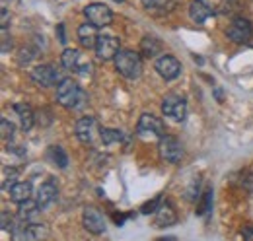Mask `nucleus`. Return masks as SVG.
I'll list each match as a JSON object with an SVG mask.
<instances>
[{
	"mask_svg": "<svg viewBox=\"0 0 253 241\" xmlns=\"http://www.w3.org/2000/svg\"><path fill=\"white\" fill-rule=\"evenodd\" d=\"M226 33H228V37L234 43H246V41L252 39L253 28L252 24H250V20H246V18H234Z\"/></svg>",
	"mask_w": 253,
	"mask_h": 241,
	"instance_id": "1a4fd4ad",
	"label": "nucleus"
},
{
	"mask_svg": "<svg viewBox=\"0 0 253 241\" xmlns=\"http://www.w3.org/2000/svg\"><path fill=\"white\" fill-rule=\"evenodd\" d=\"M212 14H214V10H212L205 0H193L189 4V18L197 26L205 24Z\"/></svg>",
	"mask_w": 253,
	"mask_h": 241,
	"instance_id": "ddd939ff",
	"label": "nucleus"
},
{
	"mask_svg": "<svg viewBox=\"0 0 253 241\" xmlns=\"http://www.w3.org/2000/svg\"><path fill=\"white\" fill-rule=\"evenodd\" d=\"M154 66H156V72H158L164 80H173L181 72V64H179V60L175 59L173 55H162L156 60Z\"/></svg>",
	"mask_w": 253,
	"mask_h": 241,
	"instance_id": "9b49d317",
	"label": "nucleus"
},
{
	"mask_svg": "<svg viewBox=\"0 0 253 241\" xmlns=\"http://www.w3.org/2000/svg\"><path fill=\"white\" fill-rule=\"evenodd\" d=\"M14 111H16L18 117H20L22 128H24V130H30L33 126V120H35V115H33L32 107H30L28 103H16V105H14Z\"/></svg>",
	"mask_w": 253,
	"mask_h": 241,
	"instance_id": "a211bd4d",
	"label": "nucleus"
},
{
	"mask_svg": "<svg viewBox=\"0 0 253 241\" xmlns=\"http://www.w3.org/2000/svg\"><path fill=\"white\" fill-rule=\"evenodd\" d=\"M101 142L105 146H113V144H121V142H126L128 138L125 136V132L117 130V128H101V134H99Z\"/></svg>",
	"mask_w": 253,
	"mask_h": 241,
	"instance_id": "6ab92c4d",
	"label": "nucleus"
},
{
	"mask_svg": "<svg viewBox=\"0 0 253 241\" xmlns=\"http://www.w3.org/2000/svg\"><path fill=\"white\" fill-rule=\"evenodd\" d=\"M119 39L111 37V35H99L97 43H95V55L99 60H111L117 57L119 53Z\"/></svg>",
	"mask_w": 253,
	"mask_h": 241,
	"instance_id": "9d476101",
	"label": "nucleus"
},
{
	"mask_svg": "<svg viewBox=\"0 0 253 241\" xmlns=\"http://www.w3.org/2000/svg\"><path fill=\"white\" fill-rule=\"evenodd\" d=\"M242 238L248 241H253V228L252 226H246L244 230H242Z\"/></svg>",
	"mask_w": 253,
	"mask_h": 241,
	"instance_id": "7c9ffc66",
	"label": "nucleus"
},
{
	"mask_svg": "<svg viewBox=\"0 0 253 241\" xmlns=\"http://www.w3.org/2000/svg\"><path fill=\"white\" fill-rule=\"evenodd\" d=\"M84 228L92 234H103L105 232V220L101 216V212L94 208V206H86L84 208V216H82Z\"/></svg>",
	"mask_w": 253,
	"mask_h": 241,
	"instance_id": "f8f14e48",
	"label": "nucleus"
},
{
	"mask_svg": "<svg viewBox=\"0 0 253 241\" xmlns=\"http://www.w3.org/2000/svg\"><path fill=\"white\" fill-rule=\"evenodd\" d=\"M97 30H99V28H95L94 24H90V22H88V24H82V26L78 28L80 45L86 47V49H95V43H97V39H99Z\"/></svg>",
	"mask_w": 253,
	"mask_h": 241,
	"instance_id": "2eb2a0df",
	"label": "nucleus"
},
{
	"mask_svg": "<svg viewBox=\"0 0 253 241\" xmlns=\"http://www.w3.org/2000/svg\"><path fill=\"white\" fill-rule=\"evenodd\" d=\"M0 126H2V136H4V138H12V136H14V124L8 119L0 120Z\"/></svg>",
	"mask_w": 253,
	"mask_h": 241,
	"instance_id": "cd10ccee",
	"label": "nucleus"
},
{
	"mask_svg": "<svg viewBox=\"0 0 253 241\" xmlns=\"http://www.w3.org/2000/svg\"><path fill=\"white\" fill-rule=\"evenodd\" d=\"M115 2H123V0H115Z\"/></svg>",
	"mask_w": 253,
	"mask_h": 241,
	"instance_id": "c9c22d12",
	"label": "nucleus"
},
{
	"mask_svg": "<svg viewBox=\"0 0 253 241\" xmlns=\"http://www.w3.org/2000/svg\"><path fill=\"white\" fill-rule=\"evenodd\" d=\"M216 99H218V101H222V91L220 90H216Z\"/></svg>",
	"mask_w": 253,
	"mask_h": 241,
	"instance_id": "f704fd0d",
	"label": "nucleus"
},
{
	"mask_svg": "<svg viewBox=\"0 0 253 241\" xmlns=\"http://www.w3.org/2000/svg\"><path fill=\"white\" fill-rule=\"evenodd\" d=\"M57 99L63 107L68 109H74V107H80L82 101H84V91L80 90V86L72 80V78H63L59 84H57Z\"/></svg>",
	"mask_w": 253,
	"mask_h": 241,
	"instance_id": "f03ea898",
	"label": "nucleus"
},
{
	"mask_svg": "<svg viewBox=\"0 0 253 241\" xmlns=\"http://www.w3.org/2000/svg\"><path fill=\"white\" fill-rule=\"evenodd\" d=\"M61 64L64 68L72 70V68H78L80 64V51L78 49H64L63 55H61Z\"/></svg>",
	"mask_w": 253,
	"mask_h": 241,
	"instance_id": "5701e85b",
	"label": "nucleus"
},
{
	"mask_svg": "<svg viewBox=\"0 0 253 241\" xmlns=\"http://www.w3.org/2000/svg\"><path fill=\"white\" fill-rule=\"evenodd\" d=\"M0 14H2V28H8V20H10V16H8V8H6V6H2Z\"/></svg>",
	"mask_w": 253,
	"mask_h": 241,
	"instance_id": "473e14b6",
	"label": "nucleus"
},
{
	"mask_svg": "<svg viewBox=\"0 0 253 241\" xmlns=\"http://www.w3.org/2000/svg\"><path fill=\"white\" fill-rule=\"evenodd\" d=\"M57 195H59V189H57V183L55 181L49 179L47 183H43L39 187V191H37V202H39V206L41 208L49 206L57 199Z\"/></svg>",
	"mask_w": 253,
	"mask_h": 241,
	"instance_id": "4468645a",
	"label": "nucleus"
},
{
	"mask_svg": "<svg viewBox=\"0 0 253 241\" xmlns=\"http://www.w3.org/2000/svg\"><path fill=\"white\" fill-rule=\"evenodd\" d=\"M76 138L84 144H92L95 138L101 134V128L94 117H82L76 122Z\"/></svg>",
	"mask_w": 253,
	"mask_h": 241,
	"instance_id": "6e6552de",
	"label": "nucleus"
},
{
	"mask_svg": "<svg viewBox=\"0 0 253 241\" xmlns=\"http://www.w3.org/2000/svg\"><path fill=\"white\" fill-rule=\"evenodd\" d=\"M199 187H201V179L197 177V179H193L191 187L187 189V199H189V201H195V199H199Z\"/></svg>",
	"mask_w": 253,
	"mask_h": 241,
	"instance_id": "c85d7f7f",
	"label": "nucleus"
},
{
	"mask_svg": "<svg viewBox=\"0 0 253 241\" xmlns=\"http://www.w3.org/2000/svg\"><path fill=\"white\" fill-rule=\"evenodd\" d=\"M136 132L142 138H150V136L162 138L166 134V126H164L162 119L150 115V113H142L140 119H138V124H136Z\"/></svg>",
	"mask_w": 253,
	"mask_h": 241,
	"instance_id": "20e7f679",
	"label": "nucleus"
},
{
	"mask_svg": "<svg viewBox=\"0 0 253 241\" xmlns=\"http://www.w3.org/2000/svg\"><path fill=\"white\" fill-rule=\"evenodd\" d=\"M84 16L88 18L90 24H94L95 28H107L113 22V12L105 4H101V2L88 4L84 8Z\"/></svg>",
	"mask_w": 253,
	"mask_h": 241,
	"instance_id": "39448f33",
	"label": "nucleus"
},
{
	"mask_svg": "<svg viewBox=\"0 0 253 241\" xmlns=\"http://www.w3.org/2000/svg\"><path fill=\"white\" fill-rule=\"evenodd\" d=\"M8 191H10V199L16 204L32 199V183H28V181H16Z\"/></svg>",
	"mask_w": 253,
	"mask_h": 241,
	"instance_id": "f3484780",
	"label": "nucleus"
},
{
	"mask_svg": "<svg viewBox=\"0 0 253 241\" xmlns=\"http://www.w3.org/2000/svg\"><path fill=\"white\" fill-rule=\"evenodd\" d=\"M115 68L126 80H136L142 74V59L134 51H128V49L119 51L115 57Z\"/></svg>",
	"mask_w": 253,
	"mask_h": 241,
	"instance_id": "f257e3e1",
	"label": "nucleus"
},
{
	"mask_svg": "<svg viewBox=\"0 0 253 241\" xmlns=\"http://www.w3.org/2000/svg\"><path fill=\"white\" fill-rule=\"evenodd\" d=\"M57 33H59V43H66V37H64V24H59L57 26Z\"/></svg>",
	"mask_w": 253,
	"mask_h": 241,
	"instance_id": "72a5a7b5",
	"label": "nucleus"
},
{
	"mask_svg": "<svg viewBox=\"0 0 253 241\" xmlns=\"http://www.w3.org/2000/svg\"><path fill=\"white\" fill-rule=\"evenodd\" d=\"M35 57H37V49H33V47H24V49L20 51V64H28V62H32Z\"/></svg>",
	"mask_w": 253,
	"mask_h": 241,
	"instance_id": "bb28decb",
	"label": "nucleus"
},
{
	"mask_svg": "<svg viewBox=\"0 0 253 241\" xmlns=\"http://www.w3.org/2000/svg\"><path fill=\"white\" fill-rule=\"evenodd\" d=\"M76 70H78L82 76H86V74H90V72H92V64H90V62H88V64H78V68H76Z\"/></svg>",
	"mask_w": 253,
	"mask_h": 241,
	"instance_id": "2f4dec72",
	"label": "nucleus"
},
{
	"mask_svg": "<svg viewBox=\"0 0 253 241\" xmlns=\"http://www.w3.org/2000/svg\"><path fill=\"white\" fill-rule=\"evenodd\" d=\"M12 49V37H8L6 28H2V53H8Z\"/></svg>",
	"mask_w": 253,
	"mask_h": 241,
	"instance_id": "c756f323",
	"label": "nucleus"
},
{
	"mask_svg": "<svg viewBox=\"0 0 253 241\" xmlns=\"http://www.w3.org/2000/svg\"><path fill=\"white\" fill-rule=\"evenodd\" d=\"M39 208H41V206H39L37 201L28 199V201H24V202L18 204V218L24 220V222H28V220H32L33 216L39 214Z\"/></svg>",
	"mask_w": 253,
	"mask_h": 241,
	"instance_id": "aec40b11",
	"label": "nucleus"
},
{
	"mask_svg": "<svg viewBox=\"0 0 253 241\" xmlns=\"http://www.w3.org/2000/svg\"><path fill=\"white\" fill-rule=\"evenodd\" d=\"M175 222H177V214H175L173 204H171L169 201L162 202L160 208L156 210V224L162 226V228H168V226H171V224H175Z\"/></svg>",
	"mask_w": 253,
	"mask_h": 241,
	"instance_id": "dca6fc26",
	"label": "nucleus"
},
{
	"mask_svg": "<svg viewBox=\"0 0 253 241\" xmlns=\"http://www.w3.org/2000/svg\"><path fill=\"white\" fill-rule=\"evenodd\" d=\"M4 2H6V0H4Z\"/></svg>",
	"mask_w": 253,
	"mask_h": 241,
	"instance_id": "e433bc0d",
	"label": "nucleus"
},
{
	"mask_svg": "<svg viewBox=\"0 0 253 241\" xmlns=\"http://www.w3.org/2000/svg\"><path fill=\"white\" fill-rule=\"evenodd\" d=\"M49 158H51L53 163L59 165L61 169H64V167L68 165V156H66V152H64L61 146H51V148H49Z\"/></svg>",
	"mask_w": 253,
	"mask_h": 241,
	"instance_id": "393cba45",
	"label": "nucleus"
},
{
	"mask_svg": "<svg viewBox=\"0 0 253 241\" xmlns=\"http://www.w3.org/2000/svg\"><path fill=\"white\" fill-rule=\"evenodd\" d=\"M199 199H201L199 204H197V214L199 216H207L209 212H212V189H207Z\"/></svg>",
	"mask_w": 253,
	"mask_h": 241,
	"instance_id": "b1692460",
	"label": "nucleus"
},
{
	"mask_svg": "<svg viewBox=\"0 0 253 241\" xmlns=\"http://www.w3.org/2000/svg\"><path fill=\"white\" fill-rule=\"evenodd\" d=\"M160 204H162V199L156 197V199H152V201L144 202V204L140 206V212H142V214H156V210L160 208Z\"/></svg>",
	"mask_w": 253,
	"mask_h": 241,
	"instance_id": "a878e982",
	"label": "nucleus"
},
{
	"mask_svg": "<svg viewBox=\"0 0 253 241\" xmlns=\"http://www.w3.org/2000/svg\"><path fill=\"white\" fill-rule=\"evenodd\" d=\"M160 51H162V45H160V41L156 37H152V35H146L142 41H140V55L142 57H156Z\"/></svg>",
	"mask_w": 253,
	"mask_h": 241,
	"instance_id": "412c9836",
	"label": "nucleus"
},
{
	"mask_svg": "<svg viewBox=\"0 0 253 241\" xmlns=\"http://www.w3.org/2000/svg\"><path fill=\"white\" fill-rule=\"evenodd\" d=\"M142 4L152 10V12H160V14H168L175 8L177 0H142Z\"/></svg>",
	"mask_w": 253,
	"mask_h": 241,
	"instance_id": "4be33fe9",
	"label": "nucleus"
},
{
	"mask_svg": "<svg viewBox=\"0 0 253 241\" xmlns=\"http://www.w3.org/2000/svg\"><path fill=\"white\" fill-rule=\"evenodd\" d=\"M158 150H160L162 160H166V161H169V163H179L181 158H183V148H181V144H179L173 136H169V134H164V136L160 138Z\"/></svg>",
	"mask_w": 253,
	"mask_h": 241,
	"instance_id": "0eeeda50",
	"label": "nucleus"
},
{
	"mask_svg": "<svg viewBox=\"0 0 253 241\" xmlns=\"http://www.w3.org/2000/svg\"><path fill=\"white\" fill-rule=\"evenodd\" d=\"M162 113L173 120H183L187 115V103L183 97H179L175 93L166 95L162 101Z\"/></svg>",
	"mask_w": 253,
	"mask_h": 241,
	"instance_id": "423d86ee",
	"label": "nucleus"
},
{
	"mask_svg": "<svg viewBox=\"0 0 253 241\" xmlns=\"http://www.w3.org/2000/svg\"><path fill=\"white\" fill-rule=\"evenodd\" d=\"M32 80L41 88H51V86H55V84H59L63 80V74L53 64H41V66L33 68Z\"/></svg>",
	"mask_w": 253,
	"mask_h": 241,
	"instance_id": "7ed1b4c3",
	"label": "nucleus"
}]
</instances>
